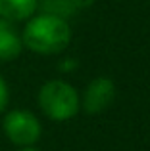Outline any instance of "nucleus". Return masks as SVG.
<instances>
[{
  "label": "nucleus",
  "instance_id": "8",
  "mask_svg": "<svg viewBox=\"0 0 150 151\" xmlns=\"http://www.w3.org/2000/svg\"><path fill=\"white\" fill-rule=\"evenodd\" d=\"M10 103V88H8V82L4 81V77L0 75V113H4Z\"/></svg>",
  "mask_w": 150,
  "mask_h": 151
},
{
  "label": "nucleus",
  "instance_id": "3",
  "mask_svg": "<svg viewBox=\"0 0 150 151\" xmlns=\"http://www.w3.org/2000/svg\"><path fill=\"white\" fill-rule=\"evenodd\" d=\"M4 136L17 147H33L42 134V124L37 115L27 109H12L2 119Z\"/></svg>",
  "mask_w": 150,
  "mask_h": 151
},
{
  "label": "nucleus",
  "instance_id": "5",
  "mask_svg": "<svg viewBox=\"0 0 150 151\" xmlns=\"http://www.w3.org/2000/svg\"><path fill=\"white\" fill-rule=\"evenodd\" d=\"M23 52L21 33L15 29V23L0 17V63H8L19 58Z\"/></svg>",
  "mask_w": 150,
  "mask_h": 151
},
{
  "label": "nucleus",
  "instance_id": "10",
  "mask_svg": "<svg viewBox=\"0 0 150 151\" xmlns=\"http://www.w3.org/2000/svg\"><path fill=\"white\" fill-rule=\"evenodd\" d=\"M17 151H41V149H37V147H19Z\"/></svg>",
  "mask_w": 150,
  "mask_h": 151
},
{
  "label": "nucleus",
  "instance_id": "7",
  "mask_svg": "<svg viewBox=\"0 0 150 151\" xmlns=\"http://www.w3.org/2000/svg\"><path fill=\"white\" fill-rule=\"evenodd\" d=\"M73 12H75V8L71 6L69 0H44V14H52V15L66 19Z\"/></svg>",
  "mask_w": 150,
  "mask_h": 151
},
{
  "label": "nucleus",
  "instance_id": "9",
  "mask_svg": "<svg viewBox=\"0 0 150 151\" xmlns=\"http://www.w3.org/2000/svg\"><path fill=\"white\" fill-rule=\"evenodd\" d=\"M69 2H71V6L77 12V10H83V8H90L94 4V0H69Z\"/></svg>",
  "mask_w": 150,
  "mask_h": 151
},
{
  "label": "nucleus",
  "instance_id": "1",
  "mask_svg": "<svg viewBox=\"0 0 150 151\" xmlns=\"http://www.w3.org/2000/svg\"><path fill=\"white\" fill-rule=\"evenodd\" d=\"M23 48L41 55H56L71 42V27L68 19L52 14H35L27 19L21 33Z\"/></svg>",
  "mask_w": 150,
  "mask_h": 151
},
{
  "label": "nucleus",
  "instance_id": "2",
  "mask_svg": "<svg viewBox=\"0 0 150 151\" xmlns=\"http://www.w3.org/2000/svg\"><path fill=\"white\" fill-rule=\"evenodd\" d=\"M37 101L42 115L54 122H64L73 119L81 109V98L69 82L62 78H52L39 88Z\"/></svg>",
  "mask_w": 150,
  "mask_h": 151
},
{
  "label": "nucleus",
  "instance_id": "4",
  "mask_svg": "<svg viewBox=\"0 0 150 151\" xmlns=\"http://www.w3.org/2000/svg\"><path fill=\"white\" fill-rule=\"evenodd\" d=\"M116 98V84L112 78L108 77H96L87 84L85 92L81 98V107L89 115L102 113L104 109H108L110 103Z\"/></svg>",
  "mask_w": 150,
  "mask_h": 151
},
{
  "label": "nucleus",
  "instance_id": "6",
  "mask_svg": "<svg viewBox=\"0 0 150 151\" xmlns=\"http://www.w3.org/2000/svg\"><path fill=\"white\" fill-rule=\"evenodd\" d=\"M39 8V0H0V17L12 23L27 21Z\"/></svg>",
  "mask_w": 150,
  "mask_h": 151
}]
</instances>
